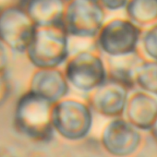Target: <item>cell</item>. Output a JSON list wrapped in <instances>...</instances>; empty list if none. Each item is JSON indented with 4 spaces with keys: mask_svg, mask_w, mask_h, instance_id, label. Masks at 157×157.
<instances>
[{
    "mask_svg": "<svg viewBox=\"0 0 157 157\" xmlns=\"http://www.w3.org/2000/svg\"><path fill=\"white\" fill-rule=\"evenodd\" d=\"M63 71L69 86L83 94H90L108 81L105 59L96 48L72 52Z\"/></svg>",
    "mask_w": 157,
    "mask_h": 157,
    "instance_id": "obj_1",
    "label": "cell"
},
{
    "mask_svg": "<svg viewBox=\"0 0 157 157\" xmlns=\"http://www.w3.org/2000/svg\"><path fill=\"white\" fill-rule=\"evenodd\" d=\"M69 40L63 26H36L27 48L32 63L40 69L58 68L71 55Z\"/></svg>",
    "mask_w": 157,
    "mask_h": 157,
    "instance_id": "obj_2",
    "label": "cell"
},
{
    "mask_svg": "<svg viewBox=\"0 0 157 157\" xmlns=\"http://www.w3.org/2000/svg\"><path fill=\"white\" fill-rule=\"evenodd\" d=\"M55 131L68 141H80L89 136L94 126V111L87 103L76 98H65L52 110Z\"/></svg>",
    "mask_w": 157,
    "mask_h": 157,
    "instance_id": "obj_3",
    "label": "cell"
},
{
    "mask_svg": "<svg viewBox=\"0 0 157 157\" xmlns=\"http://www.w3.org/2000/svg\"><path fill=\"white\" fill-rule=\"evenodd\" d=\"M106 17L99 0H71L67 2L63 28L69 38L94 42Z\"/></svg>",
    "mask_w": 157,
    "mask_h": 157,
    "instance_id": "obj_4",
    "label": "cell"
},
{
    "mask_svg": "<svg viewBox=\"0 0 157 157\" xmlns=\"http://www.w3.org/2000/svg\"><path fill=\"white\" fill-rule=\"evenodd\" d=\"M142 30L128 18H112L102 27L94 43L106 57H121L139 53Z\"/></svg>",
    "mask_w": 157,
    "mask_h": 157,
    "instance_id": "obj_5",
    "label": "cell"
},
{
    "mask_svg": "<svg viewBox=\"0 0 157 157\" xmlns=\"http://www.w3.org/2000/svg\"><path fill=\"white\" fill-rule=\"evenodd\" d=\"M52 110L53 104L30 92L19 102L16 113L17 125L30 139L47 142L52 140L55 132Z\"/></svg>",
    "mask_w": 157,
    "mask_h": 157,
    "instance_id": "obj_6",
    "label": "cell"
},
{
    "mask_svg": "<svg viewBox=\"0 0 157 157\" xmlns=\"http://www.w3.org/2000/svg\"><path fill=\"white\" fill-rule=\"evenodd\" d=\"M141 131L125 117L109 119L104 126L100 141L104 150L114 157H130L142 144Z\"/></svg>",
    "mask_w": 157,
    "mask_h": 157,
    "instance_id": "obj_7",
    "label": "cell"
},
{
    "mask_svg": "<svg viewBox=\"0 0 157 157\" xmlns=\"http://www.w3.org/2000/svg\"><path fill=\"white\" fill-rule=\"evenodd\" d=\"M130 93L122 84L108 80L89 94L87 103L94 113L109 119L123 117Z\"/></svg>",
    "mask_w": 157,
    "mask_h": 157,
    "instance_id": "obj_8",
    "label": "cell"
},
{
    "mask_svg": "<svg viewBox=\"0 0 157 157\" xmlns=\"http://www.w3.org/2000/svg\"><path fill=\"white\" fill-rule=\"evenodd\" d=\"M36 25L28 13L10 10L0 17V35L17 50H26L32 40Z\"/></svg>",
    "mask_w": 157,
    "mask_h": 157,
    "instance_id": "obj_9",
    "label": "cell"
},
{
    "mask_svg": "<svg viewBox=\"0 0 157 157\" xmlns=\"http://www.w3.org/2000/svg\"><path fill=\"white\" fill-rule=\"evenodd\" d=\"M123 117L140 131L150 132L157 122V97L138 89L132 91Z\"/></svg>",
    "mask_w": 157,
    "mask_h": 157,
    "instance_id": "obj_10",
    "label": "cell"
},
{
    "mask_svg": "<svg viewBox=\"0 0 157 157\" xmlns=\"http://www.w3.org/2000/svg\"><path fill=\"white\" fill-rule=\"evenodd\" d=\"M69 88L64 71L59 68L39 69L31 83L32 93L53 105L67 98Z\"/></svg>",
    "mask_w": 157,
    "mask_h": 157,
    "instance_id": "obj_11",
    "label": "cell"
},
{
    "mask_svg": "<svg viewBox=\"0 0 157 157\" xmlns=\"http://www.w3.org/2000/svg\"><path fill=\"white\" fill-rule=\"evenodd\" d=\"M143 57L139 53L121 57H106L108 80L122 84L130 92L136 90L135 71Z\"/></svg>",
    "mask_w": 157,
    "mask_h": 157,
    "instance_id": "obj_12",
    "label": "cell"
},
{
    "mask_svg": "<svg viewBox=\"0 0 157 157\" xmlns=\"http://www.w3.org/2000/svg\"><path fill=\"white\" fill-rule=\"evenodd\" d=\"M67 2L60 0L32 1L28 5V15L37 27L63 26Z\"/></svg>",
    "mask_w": 157,
    "mask_h": 157,
    "instance_id": "obj_13",
    "label": "cell"
},
{
    "mask_svg": "<svg viewBox=\"0 0 157 157\" xmlns=\"http://www.w3.org/2000/svg\"><path fill=\"white\" fill-rule=\"evenodd\" d=\"M125 10L127 18L141 30L157 23V0H130Z\"/></svg>",
    "mask_w": 157,
    "mask_h": 157,
    "instance_id": "obj_14",
    "label": "cell"
},
{
    "mask_svg": "<svg viewBox=\"0 0 157 157\" xmlns=\"http://www.w3.org/2000/svg\"><path fill=\"white\" fill-rule=\"evenodd\" d=\"M136 89L157 97V62L142 59L135 71Z\"/></svg>",
    "mask_w": 157,
    "mask_h": 157,
    "instance_id": "obj_15",
    "label": "cell"
},
{
    "mask_svg": "<svg viewBox=\"0 0 157 157\" xmlns=\"http://www.w3.org/2000/svg\"><path fill=\"white\" fill-rule=\"evenodd\" d=\"M139 52L144 59L157 62V23L142 30Z\"/></svg>",
    "mask_w": 157,
    "mask_h": 157,
    "instance_id": "obj_16",
    "label": "cell"
},
{
    "mask_svg": "<svg viewBox=\"0 0 157 157\" xmlns=\"http://www.w3.org/2000/svg\"><path fill=\"white\" fill-rule=\"evenodd\" d=\"M128 1L126 0H102L100 1L101 5L105 9V11H117L123 9H126Z\"/></svg>",
    "mask_w": 157,
    "mask_h": 157,
    "instance_id": "obj_17",
    "label": "cell"
},
{
    "mask_svg": "<svg viewBox=\"0 0 157 157\" xmlns=\"http://www.w3.org/2000/svg\"><path fill=\"white\" fill-rule=\"evenodd\" d=\"M7 60V55H6V50L4 45L0 43V68L4 67L5 63Z\"/></svg>",
    "mask_w": 157,
    "mask_h": 157,
    "instance_id": "obj_18",
    "label": "cell"
},
{
    "mask_svg": "<svg viewBox=\"0 0 157 157\" xmlns=\"http://www.w3.org/2000/svg\"><path fill=\"white\" fill-rule=\"evenodd\" d=\"M150 134L153 138V140H155V142L157 143V122L154 124V126L152 127V128L150 130Z\"/></svg>",
    "mask_w": 157,
    "mask_h": 157,
    "instance_id": "obj_19",
    "label": "cell"
},
{
    "mask_svg": "<svg viewBox=\"0 0 157 157\" xmlns=\"http://www.w3.org/2000/svg\"><path fill=\"white\" fill-rule=\"evenodd\" d=\"M3 91V85L1 84V82H0V93H1Z\"/></svg>",
    "mask_w": 157,
    "mask_h": 157,
    "instance_id": "obj_20",
    "label": "cell"
}]
</instances>
